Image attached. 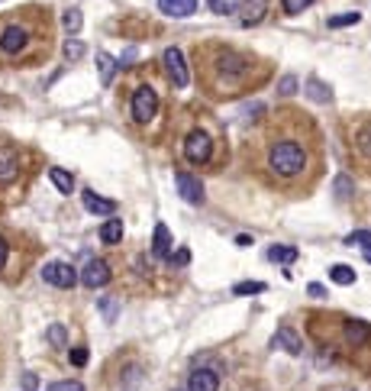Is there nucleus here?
Masks as SVG:
<instances>
[{
	"instance_id": "1",
	"label": "nucleus",
	"mask_w": 371,
	"mask_h": 391,
	"mask_svg": "<svg viewBox=\"0 0 371 391\" xmlns=\"http://www.w3.org/2000/svg\"><path fill=\"white\" fill-rule=\"evenodd\" d=\"M259 168L265 181L278 191H310L320 178L323 158H320V133L307 113H275L271 126L261 136Z\"/></svg>"
},
{
	"instance_id": "2",
	"label": "nucleus",
	"mask_w": 371,
	"mask_h": 391,
	"mask_svg": "<svg viewBox=\"0 0 371 391\" xmlns=\"http://www.w3.org/2000/svg\"><path fill=\"white\" fill-rule=\"evenodd\" d=\"M252 58L236 52V49L226 46H214L210 49V58H204V88L214 97H236V94L245 88V81H252Z\"/></svg>"
},
{
	"instance_id": "3",
	"label": "nucleus",
	"mask_w": 371,
	"mask_h": 391,
	"mask_svg": "<svg viewBox=\"0 0 371 391\" xmlns=\"http://www.w3.org/2000/svg\"><path fill=\"white\" fill-rule=\"evenodd\" d=\"M210 156H214V140H210L204 130L187 133V140H184L187 162H191V165H204V162H210Z\"/></svg>"
},
{
	"instance_id": "4",
	"label": "nucleus",
	"mask_w": 371,
	"mask_h": 391,
	"mask_svg": "<svg viewBox=\"0 0 371 391\" xmlns=\"http://www.w3.org/2000/svg\"><path fill=\"white\" fill-rule=\"evenodd\" d=\"M29 39H33V33H29L23 23H10V26H3V33H0V52H3V56H19V52H26Z\"/></svg>"
},
{
	"instance_id": "5",
	"label": "nucleus",
	"mask_w": 371,
	"mask_h": 391,
	"mask_svg": "<svg viewBox=\"0 0 371 391\" xmlns=\"http://www.w3.org/2000/svg\"><path fill=\"white\" fill-rule=\"evenodd\" d=\"M155 113H158V94L152 91L148 84L136 88V94H132V117L139 123H148Z\"/></svg>"
},
{
	"instance_id": "6",
	"label": "nucleus",
	"mask_w": 371,
	"mask_h": 391,
	"mask_svg": "<svg viewBox=\"0 0 371 391\" xmlns=\"http://www.w3.org/2000/svg\"><path fill=\"white\" fill-rule=\"evenodd\" d=\"M42 278L49 281V285H55V288H74L78 285V272L68 265V262H49V265H42Z\"/></svg>"
},
{
	"instance_id": "7",
	"label": "nucleus",
	"mask_w": 371,
	"mask_h": 391,
	"mask_svg": "<svg viewBox=\"0 0 371 391\" xmlns=\"http://www.w3.org/2000/svg\"><path fill=\"white\" fill-rule=\"evenodd\" d=\"M162 62H165V72H168V81L175 84V88H187V81H191V75H187V65H184V56H181V49H165V56H162Z\"/></svg>"
},
{
	"instance_id": "8",
	"label": "nucleus",
	"mask_w": 371,
	"mask_h": 391,
	"mask_svg": "<svg viewBox=\"0 0 371 391\" xmlns=\"http://www.w3.org/2000/svg\"><path fill=\"white\" fill-rule=\"evenodd\" d=\"M110 281V265L103 259H91L87 265H84V272H81V285L84 288H103Z\"/></svg>"
},
{
	"instance_id": "9",
	"label": "nucleus",
	"mask_w": 371,
	"mask_h": 391,
	"mask_svg": "<svg viewBox=\"0 0 371 391\" xmlns=\"http://www.w3.org/2000/svg\"><path fill=\"white\" fill-rule=\"evenodd\" d=\"M236 13H239V26H259L268 13V0H242Z\"/></svg>"
},
{
	"instance_id": "10",
	"label": "nucleus",
	"mask_w": 371,
	"mask_h": 391,
	"mask_svg": "<svg viewBox=\"0 0 371 391\" xmlns=\"http://www.w3.org/2000/svg\"><path fill=\"white\" fill-rule=\"evenodd\" d=\"M178 194L184 197L187 204H204V185L197 181L194 175H187V172H178Z\"/></svg>"
},
{
	"instance_id": "11",
	"label": "nucleus",
	"mask_w": 371,
	"mask_h": 391,
	"mask_svg": "<svg viewBox=\"0 0 371 391\" xmlns=\"http://www.w3.org/2000/svg\"><path fill=\"white\" fill-rule=\"evenodd\" d=\"M19 175V152L13 146H0V185L17 181Z\"/></svg>"
},
{
	"instance_id": "12",
	"label": "nucleus",
	"mask_w": 371,
	"mask_h": 391,
	"mask_svg": "<svg viewBox=\"0 0 371 391\" xmlns=\"http://www.w3.org/2000/svg\"><path fill=\"white\" fill-rule=\"evenodd\" d=\"M81 204H84V210H91V214H97V217H113L117 214V201H107V197L94 194L91 188L81 194Z\"/></svg>"
},
{
	"instance_id": "13",
	"label": "nucleus",
	"mask_w": 371,
	"mask_h": 391,
	"mask_svg": "<svg viewBox=\"0 0 371 391\" xmlns=\"http://www.w3.org/2000/svg\"><path fill=\"white\" fill-rule=\"evenodd\" d=\"M197 0H158V10L165 13V17H175V19H187L197 13Z\"/></svg>"
},
{
	"instance_id": "14",
	"label": "nucleus",
	"mask_w": 371,
	"mask_h": 391,
	"mask_svg": "<svg viewBox=\"0 0 371 391\" xmlns=\"http://www.w3.org/2000/svg\"><path fill=\"white\" fill-rule=\"evenodd\" d=\"M187 391H220V375L214 369H197L187 378Z\"/></svg>"
},
{
	"instance_id": "15",
	"label": "nucleus",
	"mask_w": 371,
	"mask_h": 391,
	"mask_svg": "<svg viewBox=\"0 0 371 391\" xmlns=\"http://www.w3.org/2000/svg\"><path fill=\"white\" fill-rule=\"evenodd\" d=\"M352 149L359 152L365 162H371V117H365V120L355 126V133H352Z\"/></svg>"
},
{
	"instance_id": "16",
	"label": "nucleus",
	"mask_w": 371,
	"mask_h": 391,
	"mask_svg": "<svg viewBox=\"0 0 371 391\" xmlns=\"http://www.w3.org/2000/svg\"><path fill=\"white\" fill-rule=\"evenodd\" d=\"M275 346H281V349L291 356H300V349H304V346H300V336H297L291 326H281L278 333H275Z\"/></svg>"
},
{
	"instance_id": "17",
	"label": "nucleus",
	"mask_w": 371,
	"mask_h": 391,
	"mask_svg": "<svg viewBox=\"0 0 371 391\" xmlns=\"http://www.w3.org/2000/svg\"><path fill=\"white\" fill-rule=\"evenodd\" d=\"M152 252L158 259H171V230L165 224L155 226V240H152Z\"/></svg>"
},
{
	"instance_id": "18",
	"label": "nucleus",
	"mask_w": 371,
	"mask_h": 391,
	"mask_svg": "<svg viewBox=\"0 0 371 391\" xmlns=\"http://www.w3.org/2000/svg\"><path fill=\"white\" fill-rule=\"evenodd\" d=\"M97 68H101V84L107 88V84H113V75H117V68L120 65H117V58L107 56V52L101 49V52H97Z\"/></svg>"
},
{
	"instance_id": "19",
	"label": "nucleus",
	"mask_w": 371,
	"mask_h": 391,
	"mask_svg": "<svg viewBox=\"0 0 371 391\" xmlns=\"http://www.w3.org/2000/svg\"><path fill=\"white\" fill-rule=\"evenodd\" d=\"M307 97L316 103H329L333 101V91H329V84H323L320 78H310V81H307Z\"/></svg>"
},
{
	"instance_id": "20",
	"label": "nucleus",
	"mask_w": 371,
	"mask_h": 391,
	"mask_svg": "<svg viewBox=\"0 0 371 391\" xmlns=\"http://www.w3.org/2000/svg\"><path fill=\"white\" fill-rule=\"evenodd\" d=\"M49 178H52V185H55L62 194H71L74 191V178H71V172H65V168H49Z\"/></svg>"
},
{
	"instance_id": "21",
	"label": "nucleus",
	"mask_w": 371,
	"mask_h": 391,
	"mask_svg": "<svg viewBox=\"0 0 371 391\" xmlns=\"http://www.w3.org/2000/svg\"><path fill=\"white\" fill-rule=\"evenodd\" d=\"M329 278H333L336 285L349 288V285H355V269H352V265H343V262H339V265H333V269H329Z\"/></svg>"
},
{
	"instance_id": "22",
	"label": "nucleus",
	"mask_w": 371,
	"mask_h": 391,
	"mask_svg": "<svg viewBox=\"0 0 371 391\" xmlns=\"http://www.w3.org/2000/svg\"><path fill=\"white\" fill-rule=\"evenodd\" d=\"M268 262L291 265V262H297V249H294V246H271V249H268Z\"/></svg>"
},
{
	"instance_id": "23",
	"label": "nucleus",
	"mask_w": 371,
	"mask_h": 391,
	"mask_svg": "<svg viewBox=\"0 0 371 391\" xmlns=\"http://www.w3.org/2000/svg\"><path fill=\"white\" fill-rule=\"evenodd\" d=\"M101 240L107 242V246H117V242L123 240V224L120 220H107V224L101 226Z\"/></svg>"
},
{
	"instance_id": "24",
	"label": "nucleus",
	"mask_w": 371,
	"mask_h": 391,
	"mask_svg": "<svg viewBox=\"0 0 371 391\" xmlns=\"http://www.w3.org/2000/svg\"><path fill=\"white\" fill-rule=\"evenodd\" d=\"M81 23H84V17H81V10H65V17H62V26L68 29V36H74L78 29H81Z\"/></svg>"
},
{
	"instance_id": "25",
	"label": "nucleus",
	"mask_w": 371,
	"mask_h": 391,
	"mask_svg": "<svg viewBox=\"0 0 371 391\" xmlns=\"http://www.w3.org/2000/svg\"><path fill=\"white\" fill-rule=\"evenodd\" d=\"M46 340L52 346H58V349H62V346L68 343V330L62 324H52V326H49V333H46Z\"/></svg>"
},
{
	"instance_id": "26",
	"label": "nucleus",
	"mask_w": 371,
	"mask_h": 391,
	"mask_svg": "<svg viewBox=\"0 0 371 391\" xmlns=\"http://www.w3.org/2000/svg\"><path fill=\"white\" fill-rule=\"evenodd\" d=\"M345 246H362V249H371V230H355V233L345 236Z\"/></svg>"
},
{
	"instance_id": "27",
	"label": "nucleus",
	"mask_w": 371,
	"mask_h": 391,
	"mask_svg": "<svg viewBox=\"0 0 371 391\" xmlns=\"http://www.w3.org/2000/svg\"><path fill=\"white\" fill-rule=\"evenodd\" d=\"M307 7H313V0H281V10H284L288 17H297V13H304Z\"/></svg>"
},
{
	"instance_id": "28",
	"label": "nucleus",
	"mask_w": 371,
	"mask_h": 391,
	"mask_svg": "<svg viewBox=\"0 0 371 391\" xmlns=\"http://www.w3.org/2000/svg\"><path fill=\"white\" fill-rule=\"evenodd\" d=\"M359 19H362V13H343V17H333L329 19V29H343V26H355V23H359Z\"/></svg>"
},
{
	"instance_id": "29",
	"label": "nucleus",
	"mask_w": 371,
	"mask_h": 391,
	"mask_svg": "<svg viewBox=\"0 0 371 391\" xmlns=\"http://www.w3.org/2000/svg\"><path fill=\"white\" fill-rule=\"evenodd\" d=\"M81 56H84V42L81 39H68L65 42V58L68 62H81Z\"/></svg>"
},
{
	"instance_id": "30",
	"label": "nucleus",
	"mask_w": 371,
	"mask_h": 391,
	"mask_svg": "<svg viewBox=\"0 0 371 391\" xmlns=\"http://www.w3.org/2000/svg\"><path fill=\"white\" fill-rule=\"evenodd\" d=\"M261 291H265V285H261V281H239V285H236V288H232V294H261Z\"/></svg>"
},
{
	"instance_id": "31",
	"label": "nucleus",
	"mask_w": 371,
	"mask_h": 391,
	"mask_svg": "<svg viewBox=\"0 0 371 391\" xmlns=\"http://www.w3.org/2000/svg\"><path fill=\"white\" fill-rule=\"evenodd\" d=\"M214 13H236L239 10V0H207Z\"/></svg>"
},
{
	"instance_id": "32",
	"label": "nucleus",
	"mask_w": 371,
	"mask_h": 391,
	"mask_svg": "<svg viewBox=\"0 0 371 391\" xmlns=\"http://www.w3.org/2000/svg\"><path fill=\"white\" fill-rule=\"evenodd\" d=\"M297 84H300V81H297L294 75H284V78H281V84H278V91L284 94V97H291V94H297Z\"/></svg>"
},
{
	"instance_id": "33",
	"label": "nucleus",
	"mask_w": 371,
	"mask_h": 391,
	"mask_svg": "<svg viewBox=\"0 0 371 391\" xmlns=\"http://www.w3.org/2000/svg\"><path fill=\"white\" fill-rule=\"evenodd\" d=\"M349 188H352V178H349V175L336 178V197H349Z\"/></svg>"
},
{
	"instance_id": "34",
	"label": "nucleus",
	"mask_w": 371,
	"mask_h": 391,
	"mask_svg": "<svg viewBox=\"0 0 371 391\" xmlns=\"http://www.w3.org/2000/svg\"><path fill=\"white\" fill-rule=\"evenodd\" d=\"M46 391H84V385L71 378V382H55V385H49Z\"/></svg>"
},
{
	"instance_id": "35",
	"label": "nucleus",
	"mask_w": 371,
	"mask_h": 391,
	"mask_svg": "<svg viewBox=\"0 0 371 391\" xmlns=\"http://www.w3.org/2000/svg\"><path fill=\"white\" fill-rule=\"evenodd\" d=\"M71 365H78V369H81V365H87V349H84V346L71 349Z\"/></svg>"
},
{
	"instance_id": "36",
	"label": "nucleus",
	"mask_w": 371,
	"mask_h": 391,
	"mask_svg": "<svg viewBox=\"0 0 371 391\" xmlns=\"http://www.w3.org/2000/svg\"><path fill=\"white\" fill-rule=\"evenodd\" d=\"M101 308H103V314H107V320H113V314H117V304H113V298H103Z\"/></svg>"
},
{
	"instance_id": "37",
	"label": "nucleus",
	"mask_w": 371,
	"mask_h": 391,
	"mask_svg": "<svg viewBox=\"0 0 371 391\" xmlns=\"http://www.w3.org/2000/svg\"><path fill=\"white\" fill-rule=\"evenodd\" d=\"M7 252H10V246H7V240L0 236V272L7 269Z\"/></svg>"
},
{
	"instance_id": "38",
	"label": "nucleus",
	"mask_w": 371,
	"mask_h": 391,
	"mask_svg": "<svg viewBox=\"0 0 371 391\" xmlns=\"http://www.w3.org/2000/svg\"><path fill=\"white\" fill-rule=\"evenodd\" d=\"M171 262H175V265H187V262H191V252H187V249H178Z\"/></svg>"
},
{
	"instance_id": "39",
	"label": "nucleus",
	"mask_w": 371,
	"mask_h": 391,
	"mask_svg": "<svg viewBox=\"0 0 371 391\" xmlns=\"http://www.w3.org/2000/svg\"><path fill=\"white\" fill-rule=\"evenodd\" d=\"M307 291H310L313 298H323V294H326V288H323V285H310V288H307Z\"/></svg>"
},
{
	"instance_id": "40",
	"label": "nucleus",
	"mask_w": 371,
	"mask_h": 391,
	"mask_svg": "<svg viewBox=\"0 0 371 391\" xmlns=\"http://www.w3.org/2000/svg\"><path fill=\"white\" fill-rule=\"evenodd\" d=\"M365 259H368V265H371V249H365Z\"/></svg>"
}]
</instances>
